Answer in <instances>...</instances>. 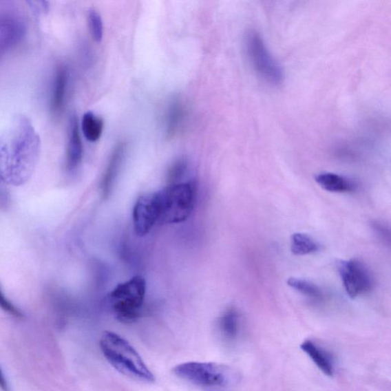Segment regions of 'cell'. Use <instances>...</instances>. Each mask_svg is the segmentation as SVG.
Returning <instances> with one entry per match:
<instances>
[{
    "label": "cell",
    "instance_id": "1",
    "mask_svg": "<svg viewBox=\"0 0 391 391\" xmlns=\"http://www.w3.org/2000/svg\"><path fill=\"white\" fill-rule=\"evenodd\" d=\"M41 139L25 116L14 117L0 134V176L8 185L22 186L37 166Z\"/></svg>",
    "mask_w": 391,
    "mask_h": 391
},
{
    "label": "cell",
    "instance_id": "2",
    "mask_svg": "<svg viewBox=\"0 0 391 391\" xmlns=\"http://www.w3.org/2000/svg\"><path fill=\"white\" fill-rule=\"evenodd\" d=\"M100 345L105 359L118 372L145 383L156 381L141 356L127 340L116 333L107 331L103 333Z\"/></svg>",
    "mask_w": 391,
    "mask_h": 391
},
{
    "label": "cell",
    "instance_id": "3",
    "mask_svg": "<svg viewBox=\"0 0 391 391\" xmlns=\"http://www.w3.org/2000/svg\"><path fill=\"white\" fill-rule=\"evenodd\" d=\"M244 52L258 76L272 86H280L284 81L283 69L268 50L260 34L249 31L244 37Z\"/></svg>",
    "mask_w": 391,
    "mask_h": 391
},
{
    "label": "cell",
    "instance_id": "4",
    "mask_svg": "<svg viewBox=\"0 0 391 391\" xmlns=\"http://www.w3.org/2000/svg\"><path fill=\"white\" fill-rule=\"evenodd\" d=\"M146 282L141 276L118 284L109 295V303L116 318L123 323L136 320L142 308Z\"/></svg>",
    "mask_w": 391,
    "mask_h": 391
},
{
    "label": "cell",
    "instance_id": "5",
    "mask_svg": "<svg viewBox=\"0 0 391 391\" xmlns=\"http://www.w3.org/2000/svg\"><path fill=\"white\" fill-rule=\"evenodd\" d=\"M160 222H183L189 218L194 206L195 191L191 183H177L158 192Z\"/></svg>",
    "mask_w": 391,
    "mask_h": 391
},
{
    "label": "cell",
    "instance_id": "6",
    "mask_svg": "<svg viewBox=\"0 0 391 391\" xmlns=\"http://www.w3.org/2000/svg\"><path fill=\"white\" fill-rule=\"evenodd\" d=\"M178 378L202 387H224L232 381L233 372L226 366L213 362H186L174 367Z\"/></svg>",
    "mask_w": 391,
    "mask_h": 391
},
{
    "label": "cell",
    "instance_id": "7",
    "mask_svg": "<svg viewBox=\"0 0 391 391\" xmlns=\"http://www.w3.org/2000/svg\"><path fill=\"white\" fill-rule=\"evenodd\" d=\"M337 268L348 296L354 299L372 289L373 277L359 260H341Z\"/></svg>",
    "mask_w": 391,
    "mask_h": 391
},
{
    "label": "cell",
    "instance_id": "8",
    "mask_svg": "<svg viewBox=\"0 0 391 391\" xmlns=\"http://www.w3.org/2000/svg\"><path fill=\"white\" fill-rule=\"evenodd\" d=\"M160 209L158 192L149 193L139 198L134 209V225L137 235L148 234L160 220Z\"/></svg>",
    "mask_w": 391,
    "mask_h": 391
},
{
    "label": "cell",
    "instance_id": "9",
    "mask_svg": "<svg viewBox=\"0 0 391 391\" xmlns=\"http://www.w3.org/2000/svg\"><path fill=\"white\" fill-rule=\"evenodd\" d=\"M25 33L22 19L10 14L0 15V59L23 40Z\"/></svg>",
    "mask_w": 391,
    "mask_h": 391
},
{
    "label": "cell",
    "instance_id": "10",
    "mask_svg": "<svg viewBox=\"0 0 391 391\" xmlns=\"http://www.w3.org/2000/svg\"><path fill=\"white\" fill-rule=\"evenodd\" d=\"M83 145L78 118L74 116L70 121L67 147L66 167L69 171L78 169L82 162Z\"/></svg>",
    "mask_w": 391,
    "mask_h": 391
},
{
    "label": "cell",
    "instance_id": "11",
    "mask_svg": "<svg viewBox=\"0 0 391 391\" xmlns=\"http://www.w3.org/2000/svg\"><path fill=\"white\" fill-rule=\"evenodd\" d=\"M127 143H118L112 152L106 171L103 178L101 189L103 197L107 199L113 191L115 181L118 176L123 160L127 153Z\"/></svg>",
    "mask_w": 391,
    "mask_h": 391
},
{
    "label": "cell",
    "instance_id": "12",
    "mask_svg": "<svg viewBox=\"0 0 391 391\" xmlns=\"http://www.w3.org/2000/svg\"><path fill=\"white\" fill-rule=\"evenodd\" d=\"M69 81V74L65 66L58 67L54 74L50 101L51 110L55 115L64 108Z\"/></svg>",
    "mask_w": 391,
    "mask_h": 391
},
{
    "label": "cell",
    "instance_id": "13",
    "mask_svg": "<svg viewBox=\"0 0 391 391\" xmlns=\"http://www.w3.org/2000/svg\"><path fill=\"white\" fill-rule=\"evenodd\" d=\"M315 180L323 189L332 193H351L356 189V184L352 180L338 173H320L315 177Z\"/></svg>",
    "mask_w": 391,
    "mask_h": 391
},
{
    "label": "cell",
    "instance_id": "14",
    "mask_svg": "<svg viewBox=\"0 0 391 391\" xmlns=\"http://www.w3.org/2000/svg\"><path fill=\"white\" fill-rule=\"evenodd\" d=\"M300 348L309 356L310 359L321 372L328 377L333 376L334 367L332 361L330 356L322 348L310 340L304 341L300 346Z\"/></svg>",
    "mask_w": 391,
    "mask_h": 391
},
{
    "label": "cell",
    "instance_id": "15",
    "mask_svg": "<svg viewBox=\"0 0 391 391\" xmlns=\"http://www.w3.org/2000/svg\"><path fill=\"white\" fill-rule=\"evenodd\" d=\"M220 330L226 340L233 341L238 337L240 328V317L235 307H229L219 321Z\"/></svg>",
    "mask_w": 391,
    "mask_h": 391
},
{
    "label": "cell",
    "instance_id": "16",
    "mask_svg": "<svg viewBox=\"0 0 391 391\" xmlns=\"http://www.w3.org/2000/svg\"><path fill=\"white\" fill-rule=\"evenodd\" d=\"M185 117V108L182 102L179 100L173 101L171 103L166 115V131L169 137L176 136Z\"/></svg>",
    "mask_w": 391,
    "mask_h": 391
},
{
    "label": "cell",
    "instance_id": "17",
    "mask_svg": "<svg viewBox=\"0 0 391 391\" xmlns=\"http://www.w3.org/2000/svg\"><path fill=\"white\" fill-rule=\"evenodd\" d=\"M319 249V244L308 235L297 233L290 237V249L293 255H306L316 253Z\"/></svg>",
    "mask_w": 391,
    "mask_h": 391
},
{
    "label": "cell",
    "instance_id": "18",
    "mask_svg": "<svg viewBox=\"0 0 391 391\" xmlns=\"http://www.w3.org/2000/svg\"><path fill=\"white\" fill-rule=\"evenodd\" d=\"M104 127L103 120L92 112H87L82 118L81 129L83 136L90 142H96L101 138Z\"/></svg>",
    "mask_w": 391,
    "mask_h": 391
},
{
    "label": "cell",
    "instance_id": "19",
    "mask_svg": "<svg viewBox=\"0 0 391 391\" xmlns=\"http://www.w3.org/2000/svg\"><path fill=\"white\" fill-rule=\"evenodd\" d=\"M287 283L291 288L296 290L306 297L315 300V302H320L324 299L322 289L310 281L304 280L302 278L290 277Z\"/></svg>",
    "mask_w": 391,
    "mask_h": 391
},
{
    "label": "cell",
    "instance_id": "20",
    "mask_svg": "<svg viewBox=\"0 0 391 391\" xmlns=\"http://www.w3.org/2000/svg\"><path fill=\"white\" fill-rule=\"evenodd\" d=\"M87 23L90 34L96 43H101L103 37V23L100 13L96 10H89L87 12Z\"/></svg>",
    "mask_w": 391,
    "mask_h": 391
},
{
    "label": "cell",
    "instance_id": "21",
    "mask_svg": "<svg viewBox=\"0 0 391 391\" xmlns=\"http://www.w3.org/2000/svg\"><path fill=\"white\" fill-rule=\"evenodd\" d=\"M187 169V164L184 160H177L171 167L169 172V179L170 184H177L178 180L184 176Z\"/></svg>",
    "mask_w": 391,
    "mask_h": 391
},
{
    "label": "cell",
    "instance_id": "22",
    "mask_svg": "<svg viewBox=\"0 0 391 391\" xmlns=\"http://www.w3.org/2000/svg\"><path fill=\"white\" fill-rule=\"evenodd\" d=\"M0 309L7 313H9L10 315L14 317L22 318L23 317L22 312H21L15 305L12 304L10 300L6 298L1 288H0Z\"/></svg>",
    "mask_w": 391,
    "mask_h": 391
},
{
    "label": "cell",
    "instance_id": "23",
    "mask_svg": "<svg viewBox=\"0 0 391 391\" xmlns=\"http://www.w3.org/2000/svg\"><path fill=\"white\" fill-rule=\"evenodd\" d=\"M8 184L0 176V209L6 211L11 205V196L9 190Z\"/></svg>",
    "mask_w": 391,
    "mask_h": 391
},
{
    "label": "cell",
    "instance_id": "24",
    "mask_svg": "<svg viewBox=\"0 0 391 391\" xmlns=\"http://www.w3.org/2000/svg\"><path fill=\"white\" fill-rule=\"evenodd\" d=\"M374 228L376 230L377 233H378L381 238L389 241L390 231L386 226L381 224L380 222H376L374 224Z\"/></svg>",
    "mask_w": 391,
    "mask_h": 391
},
{
    "label": "cell",
    "instance_id": "25",
    "mask_svg": "<svg viewBox=\"0 0 391 391\" xmlns=\"http://www.w3.org/2000/svg\"><path fill=\"white\" fill-rule=\"evenodd\" d=\"M28 3H30V7H32V8L36 12H46L47 10L48 9V5L47 2H43V1H36V2H28Z\"/></svg>",
    "mask_w": 391,
    "mask_h": 391
},
{
    "label": "cell",
    "instance_id": "26",
    "mask_svg": "<svg viewBox=\"0 0 391 391\" xmlns=\"http://www.w3.org/2000/svg\"><path fill=\"white\" fill-rule=\"evenodd\" d=\"M0 389L3 391H10L9 383L7 382L1 368H0Z\"/></svg>",
    "mask_w": 391,
    "mask_h": 391
}]
</instances>
